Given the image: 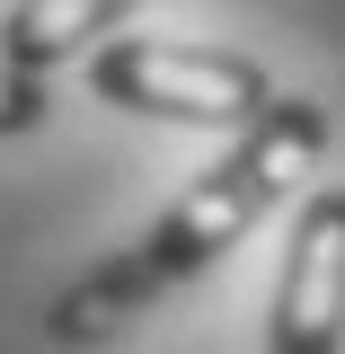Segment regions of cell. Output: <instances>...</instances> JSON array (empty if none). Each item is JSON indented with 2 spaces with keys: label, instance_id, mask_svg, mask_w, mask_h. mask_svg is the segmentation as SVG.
<instances>
[{
  "label": "cell",
  "instance_id": "1",
  "mask_svg": "<svg viewBox=\"0 0 345 354\" xmlns=\"http://www.w3.org/2000/svg\"><path fill=\"white\" fill-rule=\"evenodd\" d=\"M319 151H328V106H310V97H274L257 124H248V142H239L221 169L195 177L169 213H160V230H151L133 257L151 266L160 292L186 283V274H204L221 248H239V239H248V230L301 186Z\"/></svg>",
  "mask_w": 345,
  "mask_h": 354
},
{
  "label": "cell",
  "instance_id": "2",
  "mask_svg": "<svg viewBox=\"0 0 345 354\" xmlns=\"http://www.w3.org/2000/svg\"><path fill=\"white\" fill-rule=\"evenodd\" d=\"M88 80L106 106L133 115H169V124H257L274 88L248 53H213V44H106L88 62Z\"/></svg>",
  "mask_w": 345,
  "mask_h": 354
},
{
  "label": "cell",
  "instance_id": "5",
  "mask_svg": "<svg viewBox=\"0 0 345 354\" xmlns=\"http://www.w3.org/2000/svg\"><path fill=\"white\" fill-rule=\"evenodd\" d=\"M151 292H160V283H151V266L133 257H106V266H88L80 283H71V292H62V301H53V337H62V346H88V337H115V328H124L133 310L151 301Z\"/></svg>",
  "mask_w": 345,
  "mask_h": 354
},
{
  "label": "cell",
  "instance_id": "3",
  "mask_svg": "<svg viewBox=\"0 0 345 354\" xmlns=\"http://www.w3.org/2000/svg\"><path fill=\"white\" fill-rule=\"evenodd\" d=\"M337 346H345V186L301 204L274 319H265V354H337Z\"/></svg>",
  "mask_w": 345,
  "mask_h": 354
},
{
  "label": "cell",
  "instance_id": "4",
  "mask_svg": "<svg viewBox=\"0 0 345 354\" xmlns=\"http://www.w3.org/2000/svg\"><path fill=\"white\" fill-rule=\"evenodd\" d=\"M124 9H142V0H18V9L0 18V62H18V71H44V62L80 53L88 36H106Z\"/></svg>",
  "mask_w": 345,
  "mask_h": 354
},
{
  "label": "cell",
  "instance_id": "6",
  "mask_svg": "<svg viewBox=\"0 0 345 354\" xmlns=\"http://www.w3.org/2000/svg\"><path fill=\"white\" fill-rule=\"evenodd\" d=\"M44 106H53V97H44L36 71L0 62V133H36V124H44Z\"/></svg>",
  "mask_w": 345,
  "mask_h": 354
}]
</instances>
